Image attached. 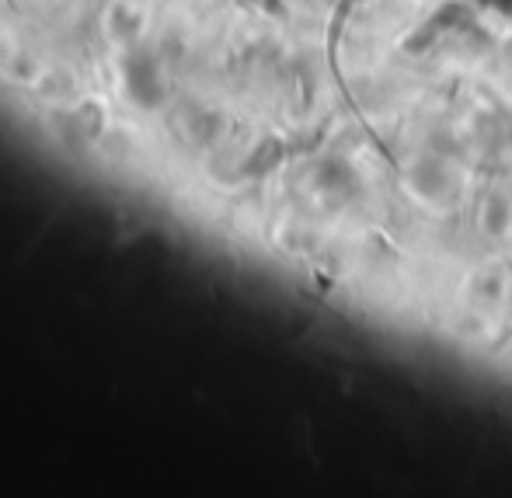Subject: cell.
I'll list each match as a JSON object with an SVG mask.
<instances>
[{"instance_id": "obj_1", "label": "cell", "mask_w": 512, "mask_h": 498, "mask_svg": "<svg viewBox=\"0 0 512 498\" xmlns=\"http://www.w3.org/2000/svg\"><path fill=\"white\" fill-rule=\"evenodd\" d=\"M25 4H32V0H0V14H11V11H18V7H25Z\"/></svg>"}]
</instances>
